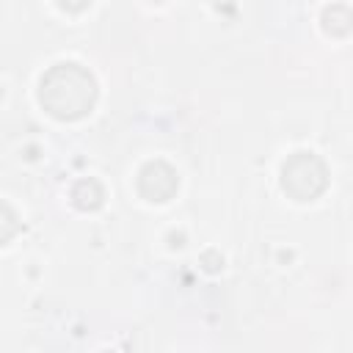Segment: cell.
I'll use <instances>...</instances> for the list:
<instances>
[{"label":"cell","mask_w":353,"mask_h":353,"mask_svg":"<svg viewBox=\"0 0 353 353\" xmlns=\"http://www.w3.org/2000/svg\"><path fill=\"white\" fill-rule=\"evenodd\" d=\"M14 229H17L14 215H11L6 207H0V243H6V240L14 234Z\"/></svg>","instance_id":"cell-1"}]
</instances>
